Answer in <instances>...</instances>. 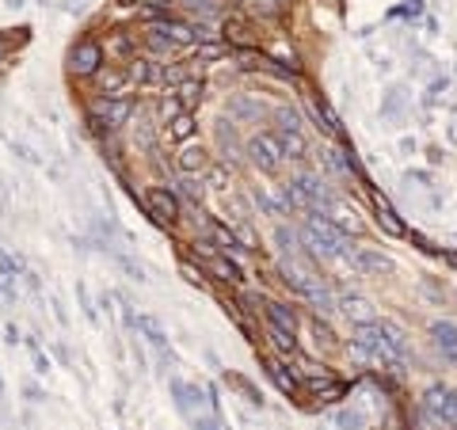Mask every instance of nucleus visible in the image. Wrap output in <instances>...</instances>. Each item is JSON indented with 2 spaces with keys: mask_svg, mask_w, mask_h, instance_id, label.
<instances>
[{
  "mask_svg": "<svg viewBox=\"0 0 457 430\" xmlns=\"http://www.w3.org/2000/svg\"><path fill=\"white\" fill-rule=\"evenodd\" d=\"M370 202H373V213H378V225H381L385 232H389V237H408V229L400 225L396 210L389 206V198H385L381 191H373V194H370Z\"/></svg>",
  "mask_w": 457,
  "mask_h": 430,
  "instance_id": "nucleus-12",
  "label": "nucleus"
},
{
  "mask_svg": "<svg viewBox=\"0 0 457 430\" xmlns=\"http://www.w3.org/2000/svg\"><path fill=\"white\" fill-rule=\"evenodd\" d=\"M267 320H271V327H278V332H286V335L298 332V312L282 301H267Z\"/></svg>",
  "mask_w": 457,
  "mask_h": 430,
  "instance_id": "nucleus-15",
  "label": "nucleus"
},
{
  "mask_svg": "<svg viewBox=\"0 0 457 430\" xmlns=\"http://www.w3.org/2000/svg\"><path fill=\"white\" fill-rule=\"evenodd\" d=\"M354 346L378 366H389V370H400V362L408 358V339L393 324H359L354 327Z\"/></svg>",
  "mask_w": 457,
  "mask_h": 430,
  "instance_id": "nucleus-1",
  "label": "nucleus"
},
{
  "mask_svg": "<svg viewBox=\"0 0 457 430\" xmlns=\"http://www.w3.org/2000/svg\"><path fill=\"white\" fill-rule=\"evenodd\" d=\"M274 122H278V130H301V115L293 107H278L274 111Z\"/></svg>",
  "mask_w": 457,
  "mask_h": 430,
  "instance_id": "nucleus-27",
  "label": "nucleus"
},
{
  "mask_svg": "<svg viewBox=\"0 0 457 430\" xmlns=\"http://www.w3.org/2000/svg\"><path fill=\"white\" fill-rule=\"evenodd\" d=\"M229 381H232V385H237V388H240V392H244V396H248V400H252V404H263V396H259V392H256V388H252L248 381H244V377H229Z\"/></svg>",
  "mask_w": 457,
  "mask_h": 430,
  "instance_id": "nucleus-34",
  "label": "nucleus"
},
{
  "mask_svg": "<svg viewBox=\"0 0 457 430\" xmlns=\"http://www.w3.org/2000/svg\"><path fill=\"white\" fill-rule=\"evenodd\" d=\"M263 366H267V377H271V381L282 388V392H286V396H298L301 381H298V377H293V373L286 370V366H282V362H274V358H267Z\"/></svg>",
  "mask_w": 457,
  "mask_h": 430,
  "instance_id": "nucleus-16",
  "label": "nucleus"
},
{
  "mask_svg": "<svg viewBox=\"0 0 457 430\" xmlns=\"http://www.w3.org/2000/svg\"><path fill=\"white\" fill-rule=\"evenodd\" d=\"M179 271L187 274V282H195V285H202V282H206V278H202V271H195V267H191V263H183Z\"/></svg>",
  "mask_w": 457,
  "mask_h": 430,
  "instance_id": "nucleus-37",
  "label": "nucleus"
},
{
  "mask_svg": "<svg viewBox=\"0 0 457 430\" xmlns=\"http://www.w3.org/2000/svg\"><path fill=\"white\" fill-rule=\"evenodd\" d=\"M278 145H282V157H290V160H305V152H309L301 130H278Z\"/></svg>",
  "mask_w": 457,
  "mask_h": 430,
  "instance_id": "nucleus-18",
  "label": "nucleus"
},
{
  "mask_svg": "<svg viewBox=\"0 0 457 430\" xmlns=\"http://www.w3.org/2000/svg\"><path fill=\"white\" fill-rule=\"evenodd\" d=\"M0 271H4V274H16V263L8 259V255H0Z\"/></svg>",
  "mask_w": 457,
  "mask_h": 430,
  "instance_id": "nucleus-38",
  "label": "nucleus"
},
{
  "mask_svg": "<svg viewBox=\"0 0 457 430\" xmlns=\"http://www.w3.org/2000/svg\"><path fill=\"white\" fill-rule=\"evenodd\" d=\"M351 263H354L359 271H366V274H389V271H393V263L385 259L381 251H373V248H354Z\"/></svg>",
  "mask_w": 457,
  "mask_h": 430,
  "instance_id": "nucleus-13",
  "label": "nucleus"
},
{
  "mask_svg": "<svg viewBox=\"0 0 457 430\" xmlns=\"http://www.w3.org/2000/svg\"><path fill=\"white\" fill-rule=\"evenodd\" d=\"M335 426H339V430H362L366 415L362 412H339V415H335Z\"/></svg>",
  "mask_w": 457,
  "mask_h": 430,
  "instance_id": "nucleus-28",
  "label": "nucleus"
},
{
  "mask_svg": "<svg viewBox=\"0 0 457 430\" xmlns=\"http://www.w3.org/2000/svg\"><path fill=\"white\" fill-rule=\"evenodd\" d=\"M271 339H274V346H278L282 354H293V351H298V343H293V335L278 332V327H271Z\"/></svg>",
  "mask_w": 457,
  "mask_h": 430,
  "instance_id": "nucleus-31",
  "label": "nucleus"
},
{
  "mask_svg": "<svg viewBox=\"0 0 457 430\" xmlns=\"http://www.w3.org/2000/svg\"><path fill=\"white\" fill-rule=\"evenodd\" d=\"M168 134L176 137V141H187L191 134H195V118H191L187 111H183V115H176V118L168 122Z\"/></svg>",
  "mask_w": 457,
  "mask_h": 430,
  "instance_id": "nucleus-22",
  "label": "nucleus"
},
{
  "mask_svg": "<svg viewBox=\"0 0 457 430\" xmlns=\"http://www.w3.org/2000/svg\"><path fill=\"white\" fill-rule=\"evenodd\" d=\"M137 327L149 335V343H152V346H168V335H164V327H160L157 320H152V316H137Z\"/></svg>",
  "mask_w": 457,
  "mask_h": 430,
  "instance_id": "nucleus-23",
  "label": "nucleus"
},
{
  "mask_svg": "<svg viewBox=\"0 0 457 430\" xmlns=\"http://www.w3.org/2000/svg\"><path fill=\"white\" fill-rule=\"evenodd\" d=\"M312 115H317V122L324 126V134H332V137H343V126H339V118H335V111L324 103V99L317 96L312 99Z\"/></svg>",
  "mask_w": 457,
  "mask_h": 430,
  "instance_id": "nucleus-19",
  "label": "nucleus"
},
{
  "mask_svg": "<svg viewBox=\"0 0 457 430\" xmlns=\"http://www.w3.org/2000/svg\"><path fill=\"white\" fill-rule=\"evenodd\" d=\"M176 96H179V103H198V99H202V80L198 77H187V80H183V84L176 88Z\"/></svg>",
  "mask_w": 457,
  "mask_h": 430,
  "instance_id": "nucleus-24",
  "label": "nucleus"
},
{
  "mask_svg": "<svg viewBox=\"0 0 457 430\" xmlns=\"http://www.w3.org/2000/svg\"><path fill=\"white\" fill-rule=\"evenodd\" d=\"M210 237H213V244H218L225 255H229V251H232V255H237V251H248V248L240 244V237H232L229 229H221V225H210Z\"/></svg>",
  "mask_w": 457,
  "mask_h": 430,
  "instance_id": "nucleus-21",
  "label": "nucleus"
},
{
  "mask_svg": "<svg viewBox=\"0 0 457 430\" xmlns=\"http://www.w3.org/2000/svg\"><path fill=\"white\" fill-rule=\"evenodd\" d=\"M298 240L317 255V259H351L354 255L347 232H343L335 221H328L324 213H309V221L301 225Z\"/></svg>",
  "mask_w": 457,
  "mask_h": 430,
  "instance_id": "nucleus-2",
  "label": "nucleus"
},
{
  "mask_svg": "<svg viewBox=\"0 0 457 430\" xmlns=\"http://www.w3.org/2000/svg\"><path fill=\"white\" fill-rule=\"evenodd\" d=\"M145 210L157 225H176L179 221V198L168 187H152L145 194Z\"/></svg>",
  "mask_w": 457,
  "mask_h": 430,
  "instance_id": "nucleus-7",
  "label": "nucleus"
},
{
  "mask_svg": "<svg viewBox=\"0 0 457 430\" xmlns=\"http://www.w3.org/2000/svg\"><path fill=\"white\" fill-rule=\"evenodd\" d=\"M282 282H286V285H293V290H298L301 297H309V301L317 305L320 312H328L332 305H335L332 290H328V285H324L320 278H312V274H298V271H290V267H286V278H282Z\"/></svg>",
  "mask_w": 457,
  "mask_h": 430,
  "instance_id": "nucleus-5",
  "label": "nucleus"
},
{
  "mask_svg": "<svg viewBox=\"0 0 457 430\" xmlns=\"http://www.w3.org/2000/svg\"><path fill=\"white\" fill-rule=\"evenodd\" d=\"M423 407H427V415H431L439 426L457 430V388L431 385V388H427V396H423Z\"/></svg>",
  "mask_w": 457,
  "mask_h": 430,
  "instance_id": "nucleus-4",
  "label": "nucleus"
},
{
  "mask_svg": "<svg viewBox=\"0 0 457 430\" xmlns=\"http://www.w3.org/2000/svg\"><path fill=\"white\" fill-rule=\"evenodd\" d=\"M160 115H164V122H171L176 115H183V103L179 99H164V103H160Z\"/></svg>",
  "mask_w": 457,
  "mask_h": 430,
  "instance_id": "nucleus-35",
  "label": "nucleus"
},
{
  "mask_svg": "<svg viewBox=\"0 0 457 430\" xmlns=\"http://www.w3.org/2000/svg\"><path fill=\"white\" fill-rule=\"evenodd\" d=\"M343 316H347V320H354V324H378L373 320V305L366 301V297H343Z\"/></svg>",
  "mask_w": 457,
  "mask_h": 430,
  "instance_id": "nucleus-17",
  "label": "nucleus"
},
{
  "mask_svg": "<svg viewBox=\"0 0 457 430\" xmlns=\"http://www.w3.org/2000/svg\"><path fill=\"white\" fill-rule=\"evenodd\" d=\"M149 35H160L168 46H187V43H195V38H206L202 30H195L191 23H176V19H157V23H149Z\"/></svg>",
  "mask_w": 457,
  "mask_h": 430,
  "instance_id": "nucleus-9",
  "label": "nucleus"
},
{
  "mask_svg": "<svg viewBox=\"0 0 457 430\" xmlns=\"http://www.w3.org/2000/svg\"><path fill=\"white\" fill-rule=\"evenodd\" d=\"M130 77L141 80V84H157V80H164V69H160L157 61H149V57H137L134 65H130Z\"/></svg>",
  "mask_w": 457,
  "mask_h": 430,
  "instance_id": "nucleus-20",
  "label": "nucleus"
},
{
  "mask_svg": "<svg viewBox=\"0 0 457 430\" xmlns=\"http://www.w3.org/2000/svg\"><path fill=\"white\" fill-rule=\"evenodd\" d=\"M431 343H434V351H439L446 362L457 366V324L453 320H434L431 324Z\"/></svg>",
  "mask_w": 457,
  "mask_h": 430,
  "instance_id": "nucleus-11",
  "label": "nucleus"
},
{
  "mask_svg": "<svg viewBox=\"0 0 457 430\" xmlns=\"http://www.w3.org/2000/svg\"><path fill=\"white\" fill-rule=\"evenodd\" d=\"M229 4H244V0H229Z\"/></svg>",
  "mask_w": 457,
  "mask_h": 430,
  "instance_id": "nucleus-39",
  "label": "nucleus"
},
{
  "mask_svg": "<svg viewBox=\"0 0 457 430\" xmlns=\"http://www.w3.org/2000/svg\"><path fill=\"white\" fill-rule=\"evenodd\" d=\"M176 164H179L183 176H198V171L210 164V157H206V149H202V145H183L179 157H176Z\"/></svg>",
  "mask_w": 457,
  "mask_h": 430,
  "instance_id": "nucleus-14",
  "label": "nucleus"
},
{
  "mask_svg": "<svg viewBox=\"0 0 457 430\" xmlns=\"http://www.w3.org/2000/svg\"><path fill=\"white\" fill-rule=\"evenodd\" d=\"M232 115H248V118H259V103H256V99H248V96H240V99H232Z\"/></svg>",
  "mask_w": 457,
  "mask_h": 430,
  "instance_id": "nucleus-30",
  "label": "nucleus"
},
{
  "mask_svg": "<svg viewBox=\"0 0 457 430\" xmlns=\"http://www.w3.org/2000/svg\"><path fill=\"white\" fill-rule=\"evenodd\" d=\"M130 115H134V103H130L126 96H99L96 103L88 107L91 130H118V126H126Z\"/></svg>",
  "mask_w": 457,
  "mask_h": 430,
  "instance_id": "nucleus-3",
  "label": "nucleus"
},
{
  "mask_svg": "<svg viewBox=\"0 0 457 430\" xmlns=\"http://www.w3.org/2000/svg\"><path fill=\"white\" fill-rule=\"evenodd\" d=\"M225 38H232V43H240V46H248L252 43V30H248V23L244 19H225Z\"/></svg>",
  "mask_w": 457,
  "mask_h": 430,
  "instance_id": "nucleus-26",
  "label": "nucleus"
},
{
  "mask_svg": "<svg viewBox=\"0 0 457 430\" xmlns=\"http://www.w3.org/2000/svg\"><path fill=\"white\" fill-rule=\"evenodd\" d=\"M195 248H202V255H206V267L218 274L221 282H229V285H240V282H244L240 267L229 259V255H218V248H213V244H195Z\"/></svg>",
  "mask_w": 457,
  "mask_h": 430,
  "instance_id": "nucleus-10",
  "label": "nucleus"
},
{
  "mask_svg": "<svg viewBox=\"0 0 457 430\" xmlns=\"http://www.w3.org/2000/svg\"><path fill=\"white\" fill-rule=\"evenodd\" d=\"M179 187H183V194H187V198H195V202L202 198V183H195V179H183Z\"/></svg>",
  "mask_w": 457,
  "mask_h": 430,
  "instance_id": "nucleus-36",
  "label": "nucleus"
},
{
  "mask_svg": "<svg viewBox=\"0 0 457 430\" xmlns=\"http://www.w3.org/2000/svg\"><path fill=\"white\" fill-rule=\"evenodd\" d=\"M99 65H103V46H99L96 38H84V43H77L73 57H69V69H73L77 77H96Z\"/></svg>",
  "mask_w": 457,
  "mask_h": 430,
  "instance_id": "nucleus-8",
  "label": "nucleus"
},
{
  "mask_svg": "<svg viewBox=\"0 0 457 430\" xmlns=\"http://www.w3.org/2000/svg\"><path fill=\"white\" fill-rule=\"evenodd\" d=\"M244 4H248L252 12H256V16H263V19H271V16H278L282 8L290 4V0H244Z\"/></svg>",
  "mask_w": 457,
  "mask_h": 430,
  "instance_id": "nucleus-25",
  "label": "nucleus"
},
{
  "mask_svg": "<svg viewBox=\"0 0 457 430\" xmlns=\"http://www.w3.org/2000/svg\"><path fill=\"white\" fill-rule=\"evenodd\" d=\"M96 80H99V88H103V96H111V88H118L122 80H126V73H122V69H107V73H96Z\"/></svg>",
  "mask_w": 457,
  "mask_h": 430,
  "instance_id": "nucleus-29",
  "label": "nucleus"
},
{
  "mask_svg": "<svg viewBox=\"0 0 457 430\" xmlns=\"http://www.w3.org/2000/svg\"><path fill=\"white\" fill-rule=\"evenodd\" d=\"M274 240L282 244V251H293V244H298V237H293L286 225H278V229H274Z\"/></svg>",
  "mask_w": 457,
  "mask_h": 430,
  "instance_id": "nucleus-33",
  "label": "nucleus"
},
{
  "mask_svg": "<svg viewBox=\"0 0 457 430\" xmlns=\"http://www.w3.org/2000/svg\"><path fill=\"white\" fill-rule=\"evenodd\" d=\"M221 54H225V46H198L195 50V65H202V61H218Z\"/></svg>",
  "mask_w": 457,
  "mask_h": 430,
  "instance_id": "nucleus-32",
  "label": "nucleus"
},
{
  "mask_svg": "<svg viewBox=\"0 0 457 430\" xmlns=\"http://www.w3.org/2000/svg\"><path fill=\"white\" fill-rule=\"evenodd\" d=\"M248 157L263 171H274L282 160H286V157H282V145H278V134H256L248 141Z\"/></svg>",
  "mask_w": 457,
  "mask_h": 430,
  "instance_id": "nucleus-6",
  "label": "nucleus"
}]
</instances>
